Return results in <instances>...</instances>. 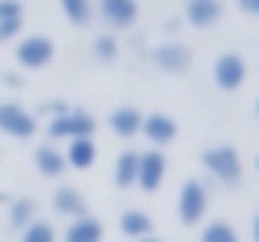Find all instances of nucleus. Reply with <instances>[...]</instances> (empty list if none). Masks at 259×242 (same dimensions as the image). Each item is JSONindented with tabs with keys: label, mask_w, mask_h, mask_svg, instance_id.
<instances>
[{
	"label": "nucleus",
	"mask_w": 259,
	"mask_h": 242,
	"mask_svg": "<svg viewBox=\"0 0 259 242\" xmlns=\"http://www.w3.org/2000/svg\"><path fill=\"white\" fill-rule=\"evenodd\" d=\"M202 169H206L219 186H227V190H235V186L243 182V157H239L235 145H206V149H202Z\"/></svg>",
	"instance_id": "f257e3e1"
},
{
	"label": "nucleus",
	"mask_w": 259,
	"mask_h": 242,
	"mask_svg": "<svg viewBox=\"0 0 259 242\" xmlns=\"http://www.w3.org/2000/svg\"><path fill=\"white\" fill-rule=\"evenodd\" d=\"M97 133V117L85 113V109H61L53 121H49V141L61 145V141H73V137H93Z\"/></svg>",
	"instance_id": "f03ea898"
},
{
	"label": "nucleus",
	"mask_w": 259,
	"mask_h": 242,
	"mask_svg": "<svg viewBox=\"0 0 259 242\" xmlns=\"http://www.w3.org/2000/svg\"><path fill=\"white\" fill-rule=\"evenodd\" d=\"M206 206H210V190L198 177H186L182 190H178V222L182 226H198L206 218Z\"/></svg>",
	"instance_id": "7ed1b4c3"
},
{
	"label": "nucleus",
	"mask_w": 259,
	"mask_h": 242,
	"mask_svg": "<svg viewBox=\"0 0 259 242\" xmlns=\"http://www.w3.org/2000/svg\"><path fill=\"white\" fill-rule=\"evenodd\" d=\"M36 113L32 109H24L20 101H0V133H8V137H16V141H28L32 133H36Z\"/></svg>",
	"instance_id": "20e7f679"
},
{
	"label": "nucleus",
	"mask_w": 259,
	"mask_h": 242,
	"mask_svg": "<svg viewBox=\"0 0 259 242\" xmlns=\"http://www.w3.org/2000/svg\"><path fill=\"white\" fill-rule=\"evenodd\" d=\"M53 56H57V44L45 32H32V36H20L16 40V65L20 69H45Z\"/></svg>",
	"instance_id": "39448f33"
},
{
	"label": "nucleus",
	"mask_w": 259,
	"mask_h": 242,
	"mask_svg": "<svg viewBox=\"0 0 259 242\" xmlns=\"http://www.w3.org/2000/svg\"><path fill=\"white\" fill-rule=\"evenodd\" d=\"M210 77H214V89L235 93V89H243V81H247V60H243L239 52H219Z\"/></svg>",
	"instance_id": "423d86ee"
},
{
	"label": "nucleus",
	"mask_w": 259,
	"mask_h": 242,
	"mask_svg": "<svg viewBox=\"0 0 259 242\" xmlns=\"http://www.w3.org/2000/svg\"><path fill=\"white\" fill-rule=\"evenodd\" d=\"M166 169H170V165H166V153L150 145V149H142V153H138V177H134V186H138V190H146V194H154V190L162 186Z\"/></svg>",
	"instance_id": "0eeeda50"
},
{
	"label": "nucleus",
	"mask_w": 259,
	"mask_h": 242,
	"mask_svg": "<svg viewBox=\"0 0 259 242\" xmlns=\"http://www.w3.org/2000/svg\"><path fill=\"white\" fill-rule=\"evenodd\" d=\"M154 149H166L174 137H178V121L170 113H142V129H138Z\"/></svg>",
	"instance_id": "6e6552de"
},
{
	"label": "nucleus",
	"mask_w": 259,
	"mask_h": 242,
	"mask_svg": "<svg viewBox=\"0 0 259 242\" xmlns=\"http://www.w3.org/2000/svg\"><path fill=\"white\" fill-rule=\"evenodd\" d=\"M97 16L109 24V32H125L138 24V0H97Z\"/></svg>",
	"instance_id": "1a4fd4ad"
},
{
	"label": "nucleus",
	"mask_w": 259,
	"mask_h": 242,
	"mask_svg": "<svg viewBox=\"0 0 259 242\" xmlns=\"http://www.w3.org/2000/svg\"><path fill=\"white\" fill-rule=\"evenodd\" d=\"M150 56H154V69H162V73H186L190 69V48L182 40H166Z\"/></svg>",
	"instance_id": "9d476101"
},
{
	"label": "nucleus",
	"mask_w": 259,
	"mask_h": 242,
	"mask_svg": "<svg viewBox=\"0 0 259 242\" xmlns=\"http://www.w3.org/2000/svg\"><path fill=\"white\" fill-rule=\"evenodd\" d=\"M65 165L69 169H93V161H97V137H73V141H65Z\"/></svg>",
	"instance_id": "9b49d317"
},
{
	"label": "nucleus",
	"mask_w": 259,
	"mask_h": 242,
	"mask_svg": "<svg viewBox=\"0 0 259 242\" xmlns=\"http://www.w3.org/2000/svg\"><path fill=\"white\" fill-rule=\"evenodd\" d=\"M223 20V0H186V24L190 28H214Z\"/></svg>",
	"instance_id": "f8f14e48"
},
{
	"label": "nucleus",
	"mask_w": 259,
	"mask_h": 242,
	"mask_svg": "<svg viewBox=\"0 0 259 242\" xmlns=\"http://www.w3.org/2000/svg\"><path fill=\"white\" fill-rule=\"evenodd\" d=\"M32 165H36V173L40 177H61L69 165H65V153H61V145H36L32 149Z\"/></svg>",
	"instance_id": "ddd939ff"
},
{
	"label": "nucleus",
	"mask_w": 259,
	"mask_h": 242,
	"mask_svg": "<svg viewBox=\"0 0 259 242\" xmlns=\"http://www.w3.org/2000/svg\"><path fill=\"white\" fill-rule=\"evenodd\" d=\"M53 210H57L61 218H81V214H89L85 194H81L77 186H57V190H53Z\"/></svg>",
	"instance_id": "4468645a"
},
{
	"label": "nucleus",
	"mask_w": 259,
	"mask_h": 242,
	"mask_svg": "<svg viewBox=\"0 0 259 242\" xmlns=\"http://www.w3.org/2000/svg\"><path fill=\"white\" fill-rule=\"evenodd\" d=\"M101 238H105V226L93 214L69 218V226H65V242H101Z\"/></svg>",
	"instance_id": "2eb2a0df"
},
{
	"label": "nucleus",
	"mask_w": 259,
	"mask_h": 242,
	"mask_svg": "<svg viewBox=\"0 0 259 242\" xmlns=\"http://www.w3.org/2000/svg\"><path fill=\"white\" fill-rule=\"evenodd\" d=\"M105 121H109V129H113L117 137L130 141V137H138V129H142V109H134V105H117Z\"/></svg>",
	"instance_id": "dca6fc26"
},
{
	"label": "nucleus",
	"mask_w": 259,
	"mask_h": 242,
	"mask_svg": "<svg viewBox=\"0 0 259 242\" xmlns=\"http://www.w3.org/2000/svg\"><path fill=\"white\" fill-rule=\"evenodd\" d=\"M117 230L125 234V238H146V234H154V218L146 214V210H125L121 218H117Z\"/></svg>",
	"instance_id": "f3484780"
},
{
	"label": "nucleus",
	"mask_w": 259,
	"mask_h": 242,
	"mask_svg": "<svg viewBox=\"0 0 259 242\" xmlns=\"http://www.w3.org/2000/svg\"><path fill=\"white\" fill-rule=\"evenodd\" d=\"M138 177V149H121L117 161H113V186L117 190H130Z\"/></svg>",
	"instance_id": "a211bd4d"
},
{
	"label": "nucleus",
	"mask_w": 259,
	"mask_h": 242,
	"mask_svg": "<svg viewBox=\"0 0 259 242\" xmlns=\"http://www.w3.org/2000/svg\"><path fill=\"white\" fill-rule=\"evenodd\" d=\"M32 218H36V202H32V198H16V202L8 206V226H12L16 234H20Z\"/></svg>",
	"instance_id": "6ab92c4d"
},
{
	"label": "nucleus",
	"mask_w": 259,
	"mask_h": 242,
	"mask_svg": "<svg viewBox=\"0 0 259 242\" xmlns=\"http://www.w3.org/2000/svg\"><path fill=\"white\" fill-rule=\"evenodd\" d=\"M20 242H57V226L45 222V218H32V222L20 230Z\"/></svg>",
	"instance_id": "aec40b11"
},
{
	"label": "nucleus",
	"mask_w": 259,
	"mask_h": 242,
	"mask_svg": "<svg viewBox=\"0 0 259 242\" xmlns=\"http://www.w3.org/2000/svg\"><path fill=\"white\" fill-rule=\"evenodd\" d=\"M198 242H239V230L231 222H206L202 234H198Z\"/></svg>",
	"instance_id": "412c9836"
},
{
	"label": "nucleus",
	"mask_w": 259,
	"mask_h": 242,
	"mask_svg": "<svg viewBox=\"0 0 259 242\" xmlns=\"http://www.w3.org/2000/svg\"><path fill=\"white\" fill-rule=\"evenodd\" d=\"M61 12L69 16V24H89L93 20V0H61Z\"/></svg>",
	"instance_id": "4be33fe9"
},
{
	"label": "nucleus",
	"mask_w": 259,
	"mask_h": 242,
	"mask_svg": "<svg viewBox=\"0 0 259 242\" xmlns=\"http://www.w3.org/2000/svg\"><path fill=\"white\" fill-rule=\"evenodd\" d=\"M93 56H97L101 65H109V60H117V40H113L109 32H101V36H93Z\"/></svg>",
	"instance_id": "5701e85b"
},
{
	"label": "nucleus",
	"mask_w": 259,
	"mask_h": 242,
	"mask_svg": "<svg viewBox=\"0 0 259 242\" xmlns=\"http://www.w3.org/2000/svg\"><path fill=\"white\" fill-rule=\"evenodd\" d=\"M24 28V16H12V20H0V40H16Z\"/></svg>",
	"instance_id": "b1692460"
},
{
	"label": "nucleus",
	"mask_w": 259,
	"mask_h": 242,
	"mask_svg": "<svg viewBox=\"0 0 259 242\" xmlns=\"http://www.w3.org/2000/svg\"><path fill=\"white\" fill-rule=\"evenodd\" d=\"M12 16H24V4L20 0H0V20H12Z\"/></svg>",
	"instance_id": "393cba45"
},
{
	"label": "nucleus",
	"mask_w": 259,
	"mask_h": 242,
	"mask_svg": "<svg viewBox=\"0 0 259 242\" xmlns=\"http://www.w3.org/2000/svg\"><path fill=\"white\" fill-rule=\"evenodd\" d=\"M235 4H239L247 16H259V0H235Z\"/></svg>",
	"instance_id": "a878e982"
},
{
	"label": "nucleus",
	"mask_w": 259,
	"mask_h": 242,
	"mask_svg": "<svg viewBox=\"0 0 259 242\" xmlns=\"http://www.w3.org/2000/svg\"><path fill=\"white\" fill-rule=\"evenodd\" d=\"M251 238L259 242V214H255V222H251Z\"/></svg>",
	"instance_id": "bb28decb"
},
{
	"label": "nucleus",
	"mask_w": 259,
	"mask_h": 242,
	"mask_svg": "<svg viewBox=\"0 0 259 242\" xmlns=\"http://www.w3.org/2000/svg\"><path fill=\"white\" fill-rule=\"evenodd\" d=\"M138 242H166V238H158V234H146V238H138Z\"/></svg>",
	"instance_id": "cd10ccee"
},
{
	"label": "nucleus",
	"mask_w": 259,
	"mask_h": 242,
	"mask_svg": "<svg viewBox=\"0 0 259 242\" xmlns=\"http://www.w3.org/2000/svg\"><path fill=\"white\" fill-rule=\"evenodd\" d=\"M255 117H259V101H255Z\"/></svg>",
	"instance_id": "c85d7f7f"
},
{
	"label": "nucleus",
	"mask_w": 259,
	"mask_h": 242,
	"mask_svg": "<svg viewBox=\"0 0 259 242\" xmlns=\"http://www.w3.org/2000/svg\"><path fill=\"white\" fill-rule=\"evenodd\" d=\"M255 169H259V157H255Z\"/></svg>",
	"instance_id": "c756f323"
}]
</instances>
